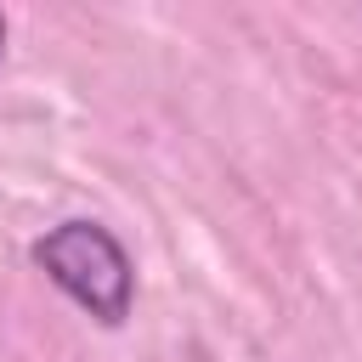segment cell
I'll return each instance as SVG.
<instances>
[{"instance_id":"7a4b0ae2","label":"cell","mask_w":362,"mask_h":362,"mask_svg":"<svg viewBox=\"0 0 362 362\" xmlns=\"http://www.w3.org/2000/svg\"><path fill=\"white\" fill-rule=\"evenodd\" d=\"M0 51H6V17H0Z\"/></svg>"},{"instance_id":"6da1fadb","label":"cell","mask_w":362,"mask_h":362,"mask_svg":"<svg viewBox=\"0 0 362 362\" xmlns=\"http://www.w3.org/2000/svg\"><path fill=\"white\" fill-rule=\"evenodd\" d=\"M34 266L79 305L90 311L96 322L119 328L130 317V300H136V272H130V255L124 243L96 226V221H62L51 226L45 238H34Z\"/></svg>"}]
</instances>
